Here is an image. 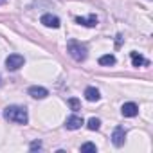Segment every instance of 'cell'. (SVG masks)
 I'll list each match as a JSON object with an SVG mask.
<instances>
[{
	"label": "cell",
	"mask_w": 153,
	"mask_h": 153,
	"mask_svg": "<svg viewBox=\"0 0 153 153\" xmlns=\"http://www.w3.org/2000/svg\"><path fill=\"white\" fill-rule=\"evenodd\" d=\"M4 117L7 121H11V123H16V124H27V121H29L27 110L24 106H18V105L7 106L6 112H4Z\"/></svg>",
	"instance_id": "cell-1"
},
{
	"label": "cell",
	"mask_w": 153,
	"mask_h": 153,
	"mask_svg": "<svg viewBox=\"0 0 153 153\" xmlns=\"http://www.w3.org/2000/svg\"><path fill=\"white\" fill-rule=\"evenodd\" d=\"M67 51H68V54L72 56V59L74 61H85L87 59V54H88V51H87V47L81 43V42H76V40H70L68 43H67Z\"/></svg>",
	"instance_id": "cell-2"
},
{
	"label": "cell",
	"mask_w": 153,
	"mask_h": 153,
	"mask_svg": "<svg viewBox=\"0 0 153 153\" xmlns=\"http://www.w3.org/2000/svg\"><path fill=\"white\" fill-rule=\"evenodd\" d=\"M24 63H25V58L22 54H9L6 58V67L9 70H18L20 67H24Z\"/></svg>",
	"instance_id": "cell-3"
},
{
	"label": "cell",
	"mask_w": 153,
	"mask_h": 153,
	"mask_svg": "<svg viewBox=\"0 0 153 153\" xmlns=\"http://www.w3.org/2000/svg\"><path fill=\"white\" fill-rule=\"evenodd\" d=\"M124 140H126V130L123 126H117L114 130V133H112V142H114V146L121 148L124 144Z\"/></svg>",
	"instance_id": "cell-4"
},
{
	"label": "cell",
	"mask_w": 153,
	"mask_h": 153,
	"mask_svg": "<svg viewBox=\"0 0 153 153\" xmlns=\"http://www.w3.org/2000/svg\"><path fill=\"white\" fill-rule=\"evenodd\" d=\"M42 24L45 25V27H51V29H58L61 24H59V18L56 16V15H51V13H45L43 16H42Z\"/></svg>",
	"instance_id": "cell-5"
},
{
	"label": "cell",
	"mask_w": 153,
	"mask_h": 153,
	"mask_svg": "<svg viewBox=\"0 0 153 153\" xmlns=\"http://www.w3.org/2000/svg\"><path fill=\"white\" fill-rule=\"evenodd\" d=\"M83 124H85V121H83V117H79V115H70V117L65 121V126H67L68 130H79Z\"/></svg>",
	"instance_id": "cell-6"
},
{
	"label": "cell",
	"mask_w": 153,
	"mask_h": 153,
	"mask_svg": "<svg viewBox=\"0 0 153 153\" xmlns=\"http://www.w3.org/2000/svg\"><path fill=\"white\" fill-rule=\"evenodd\" d=\"M29 96L34 97V99H45V97L49 96V90L43 88V87L34 85V87H29Z\"/></svg>",
	"instance_id": "cell-7"
},
{
	"label": "cell",
	"mask_w": 153,
	"mask_h": 153,
	"mask_svg": "<svg viewBox=\"0 0 153 153\" xmlns=\"http://www.w3.org/2000/svg\"><path fill=\"white\" fill-rule=\"evenodd\" d=\"M97 16L96 15H88V16H78L76 18V24L79 25H87V27H96L97 25Z\"/></svg>",
	"instance_id": "cell-8"
},
{
	"label": "cell",
	"mask_w": 153,
	"mask_h": 153,
	"mask_svg": "<svg viewBox=\"0 0 153 153\" xmlns=\"http://www.w3.org/2000/svg\"><path fill=\"white\" fill-rule=\"evenodd\" d=\"M121 114H123L124 117H135V115L139 114V106H137L135 103H124L123 108H121Z\"/></svg>",
	"instance_id": "cell-9"
},
{
	"label": "cell",
	"mask_w": 153,
	"mask_h": 153,
	"mask_svg": "<svg viewBox=\"0 0 153 153\" xmlns=\"http://www.w3.org/2000/svg\"><path fill=\"white\" fill-rule=\"evenodd\" d=\"M85 97H87V101H99L101 99V94H99V90L96 88V87H87L85 88Z\"/></svg>",
	"instance_id": "cell-10"
},
{
	"label": "cell",
	"mask_w": 153,
	"mask_h": 153,
	"mask_svg": "<svg viewBox=\"0 0 153 153\" xmlns=\"http://www.w3.org/2000/svg\"><path fill=\"white\" fill-rule=\"evenodd\" d=\"M130 58H131V65L133 67H140V65H148V59H144L139 52H130Z\"/></svg>",
	"instance_id": "cell-11"
},
{
	"label": "cell",
	"mask_w": 153,
	"mask_h": 153,
	"mask_svg": "<svg viewBox=\"0 0 153 153\" xmlns=\"http://www.w3.org/2000/svg\"><path fill=\"white\" fill-rule=\"evenodd\" d=\"M115 56L114 54H105V56H101L99 58V65H103V67H110V65H115Z\"/></svg>",
	"instance_id": "cell-12"
},
{
	"label": "cell",
	"mask_w": 153,
	"mask_h": 153,
	"mask_svg": "<svg viewBox=\"0 0 153 153\" xmlns=\"http://www.w3.org/2000/svg\"><path fill=\"white\" fill-rule=\"evenodd\" d=\"M87 126H88V130L97 131V130L101 128V121H99V119H96V117H90V119H88V123H87Z\"/></svg>",
	"instance_id": "cell-13"
},
{
	"label": "cell",
	"mask_w": 153,
	"mask_h": 153,
	"mask_svg": "<svg viewBox=\"0 0 153 153\" xmlns=\"http://www.w3.org/2000/svg\"><path fill=\"white\" fill-rule=\"evenodd\" d=\"M68 106H70L74 112H76V110H79V108H81V105H79V99H76V97H70V99H68Z\"/></svg>",
	"instance_id": "cell-14"
},
{
	"label": "cell",
	"mask_w": 153,
	"mask_h": 153,
	"mask_svg": "<svg viewBox=\"0 0 153 153\" xmlns=\"http://www.w3.org/2000/svg\"><path fill=\"white\" fill-rule=\"evenodd\" d=\"M81 151H97V148H96V144H92V142H85V144H81Z\"/></svg>",
	"instance_id": "cell-15"
},
{
	"label": "cell",
	"mask_w": 153,
	"mask_h": 153,
	"mask_svg": "<svg viewBox=\"0 0 153 153\" xmlns=\"http://www.w3.org/2000/svg\"><path fill=\"white\" fill-rule=\"evenodd\" d=\"M29 149H31V151H36V149H42V140H34V142H31V146H29Z\"/></svg>",
	"instance_id": "cell-16"
},
{
	"label": "cell",
	"mask_w": 153,
	"mask_h": 153,
	"mask_svg": "<svg viewBox=\"0 0 153 153\" xmlns=\"http://www.w3.org/2000/svg\"><path fill=\"white\" fill-rule=\"evenodd\" d=\"M7 2V0H0V4H6Z\"/></svg>",
	"instance_id": "cell-17"
},
{
	"label": "cell",
	"mask_w": 153,
	"mask_h": 153,
	"mask_svg": "<svg viewBox=\"0 0 153 153\" xmlns=\"http://www.w3.org/2000/svg\"><path fill=\"white\" fill-rule=\"evenodd\" d=\"M0 83H2V78H0Z\"/></svg>",
	"instance_id": "cell-18"
}]
</instances>
